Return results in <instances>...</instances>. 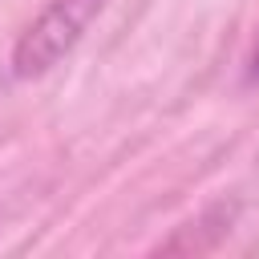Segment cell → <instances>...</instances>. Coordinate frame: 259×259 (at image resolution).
Instances as JSON below:
<instances>
[{
	"instance_id": "1",
	"label": "cell",
	"mask_w": 259,
	"mask_h": 259,
	"mask_svg": "<svg viewBox=\"0 0 259 259\" xmlns=\"http://www.w3.org/2000/svg\"><path fill=\"white\" fill-rule=\"evenodd\" d=\"M101 8H105V0H53L20 32V40L12 49V73L20 81L45 77L61 57H69L77 49V40L85 36V28L97 20Z\"/></svg>"
},
{
	"instance_id": "2",
	"label": "cell",
	"mask_w": 259,
	"mask_h": 259,
	"mask_svg": "<svg viewBox=\"0 0 259 259\" xmlns=\"http://www.w3.org/2000/svg\"><path fill=\"white\" fill-rule=\"evenodd\" d=\"M251 81H259V49H255V57H251Z\"/></svg>"
}]
</instances>
